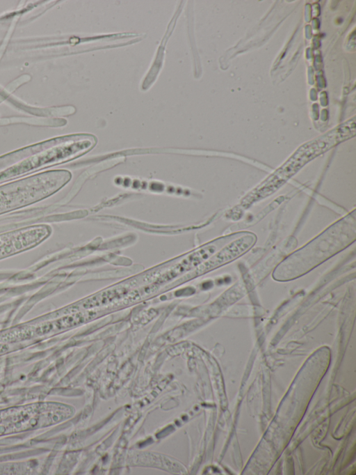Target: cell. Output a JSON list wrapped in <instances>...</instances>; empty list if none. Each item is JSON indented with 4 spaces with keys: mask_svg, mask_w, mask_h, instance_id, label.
Returning a JSON list of instances; mask_svg holds the SVG:
<instances>
[{
    "mask_svg": "<svg viewBox=\"0 0 356 475\" xmlns=\"http://www.w3.org/2000/svg\"><path fill=\"white\" fill-rule=\"evenodd\" d=\"M124 292L122 288L112 289L98 294L91 299H88L83 304L84 307H93L106 304L113 301V299L121 296Z\"/></svg>",
    "mask_w": 356,
    "mask_h": 475,
    "instance_id": "cell-6",
    "label": "cell"
},
{
    "mask_svg": "<svg viewBox=\"0 0 356 475\" xmlns=\"http://www.w3.org/2000/svg\"><path fill=\"white\" fill-rule=\"evenodd\" d=\"M355 123L350 120L328 133L302 146L285 163L243 198L249 205L269 196L296 174L307 163L339 142L355 136Z\"/></svg>",
    "mask_w": 356,
    "mask_h": 475,
    "instance_id": "cell-2",
    "label": "cell"
},
{
    "mask_svg": "<svg viewBox=\"0 0 356 475\" xmlns=\"http://www.w3.org/2000/svg\"><path fill=\"white\" fill-rule=\"evenodd\" d=\"M71 178V173L67 170H47L0 185V214L49 197Z\"/></svg>",
    "mask_w": 356,
    "mask_h": 475,
    "instance_id": "cell-3",
    "label": "cell"
},
{
    "mask_svg": "<svg viewBox=\"0 0 356 475\" xmlns=\"http://www.w3.org/2000/svg\"><path fill=\"white\" fill-rule=\"evenodd\" d=\"M355 236L353 212L280 263L273 277L277 281H285L302 276L348 247L355 241Z\"/></svg>",
    "mask_w": 356,
    "mask_h": 475,
    "instance_id": "cell-1",
    "label": "cell"
},
{
    "mask_svg": "<svg viewBox=\"0 0 356 475\" xmlns=\"http://www.w3.org/2000/svg\"><path fill=\"white\" fill-rule=\"evenodd\" d=\"M4 160L0 159V185L44 169L43 162L37 154L11 163Z\"/></svg>",
    "mask_w": 356,
    "mask_h": 475,
    "instance_id": "cell-5",
    "label": "cell"
},
{
    "mask_svg": "<svg viewBox=\"0 0 356 475\" xmlns=\"http://www.w3.org/2000/svg\"><path fill=\"white\" fill-rule=\"evenodd\" d=\"M63 404L35 403L0 410V436L45 428L65 419Z\"/></svg>",
    "mask_w": 356,
    "mask_h": 475,
    "instance_id": "cell-4",
    "label": "cell"
}]
</instances>
